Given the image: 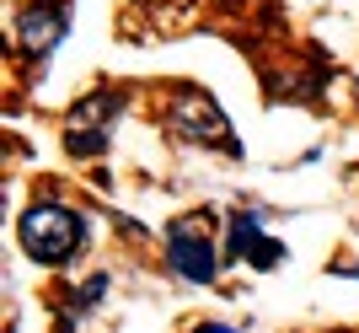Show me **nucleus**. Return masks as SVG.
Wrapping results in <instances>:
<instances>
[{
	"label": "nucleus",
	"instance_id": "f257e3e1",
	"mask_svg": "<svg viewBox=\"0 0 359 333\" xmlns=\"http://www.w3.org/2000/svg\"><path fill=\"white\" fill-rule=\"evenodd\" d=\"M16 237H22V253L43 269H60L75 253H86V221L70 210V204H32L22 221H16Z\"/></svg>",
	"mask_w": 359,
	"mask_h": 333
},
{
	"label": "nucleus",
	"instance_id": "f03ea898",
	"mask_svg": "<svg viewBox=\"0 0 359 333\" xmlns=\"http://www.w3.org/2000/svg\"><path fill=\"white\" fill-rule=\"evenodd\" d=\"M166 263L194 280V285H210L220 274V253H215V215L198 210V215H177L166 221Z\"/></svg>",
	"mask_w": 359,
	"mask_h": 333
},
{
	"label": "nucleus",
	"instance_id": "7ed1b4c3",
	"mask_svg": "<svg viewBox=\"0 0 359 333\" xmlns=\"http://www.w3.org/2000/svg\"><path fill=\"white\" fill-rule=\"evenodd\" d=\"M166 124H172L182 140H194V145H225V151L236 156L231 124H225L220 103H215V97H204V91H177V97H172V107H166Z\"/></svg>",
	"mask_w": 359,
	"mask_h": 333
},
{
	"label": "nucleus",
	"instance_id": "20e7f679",
	"mask_svg": "<svg viewBox=\"0 0 359 333\" xmlns=\"http://www.w3.org/2000/svg\"><path fill=\"white\" fill-rule=\"evenodd\" d=\"M113 113H123V97H118V91H97V97H86V103H75L70 107V135H65L70 156L107 151V124H113Z\"/></svg>",
	"mask_w": 359,
	"mask_h": 333
},
{
	"label": "nucleus",
	"instance_id": "39448f33",
	"mask_svg": "<svg viewBox=\"0 0 359 333\" xmlns=\"http://www.w3.org/2000/svg\"><path fill=\"white\" fill-rule=\"evenodd\" d=\"M225 253L241 258V263H252V269H279V263H285V242L257 226V215H231Z\"/></svg>",
	"mask_w": 359,
	"mask_h": 333
},
{
	"label": "nucleus",
	"instance_id": "423d86ee",
	"mask_svg": "<svg viewBox=\"0 0 359 333\" xmlns=\"http://www.w3.org/2000/svg\"><path fill=\"white\" fill-rule=\"evenodd\" d=\"M65 27H70V6H38V0H32V11L22 16V44H27L32 54H48V48L65 38Z\"/></svg>",
	"mask_w": 359,
	"mask_h": 333
},
{
	"label": "nucleus",
	"instance_id": "0eeeda50",
	"mask_svg": "<svg viewBox=\"0 0 359 333\" xmlns=\"http://www.w3.org/2000/svg\"><path fill=\"white\" fill-rule=\"evenodd\" d=\"M194 333H236L231 322H204V328H194Z\"/></svg>",
	"mask_w": 359,
	"mask_h": 333
}]
</instances>
